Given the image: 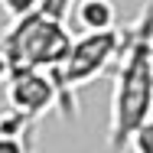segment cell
Wrapping results in <instances>:
<instances>
[{
	"mask_svg": "<svg viewBox=\"0 0 153 153\" xmlns=\"http://www.w3.org/2000/svg\"><path fill=\"white\" fill-rule=\"evenodd\" d=\"M153 117V0L143 7L137 23L127 30L121 65L114 75L108 147L121 153L130 147L137 130Z\"/></svg>",
	"mask_w": 153,
	"mask_h": 153,
	"instance_id": "cell-1",
	"label": "cell"
},
{
	"mask_svg": "<svg viewBox=\"0 0 153 153\" xmlns=\"http://www.w3.org/2000/svg\"><path fill=\"white\" fill-rule=\"evenodd\" d=\"M75 0H33L30 10L13 16V23L0 36V59L7 72H46L56 75L75 36L68 33V16Z\"/></svg>",
	"mask_w": 153,
	"mask_h": 153,
	"instance_id": "cell-2",
	"label": "cell"
},
{
	"mask_svg": "<svg viewBox=\"0 0 153 153\" xmlns=\"http://www.w3.org/2000/svg\"><path fill=\"white\" fill-rule=\"evenodd\" d=\"M124 42H127V30H108V33H82L72 42V52L59 72L52 75L56 91H59V108L65 117L75 114V91L82 85H88L98 78L111 62L121 59Z\"/></svg>",
	"mask_w": 153,
	"mask_h": 153,
	"instance_id": "cell-3",
	"label": "cell"
},
{
	"mask_svg": "<svg viewBox=\"0 0 153 153\" xmlns=\"http://www.w3.org/2000/svg\"><path fill=\"white\" fill-rule=\"evenodd\" d=\"M7 104L23 124H36L49 108H59V91L46 72H7Z\"/></svg>",
	"mask_w": 153,
	"mask_h": 153,
	"instance_id": "cell-4",
	"label": "cell"
},
{
	"mask_svg": "<svg viewBox=\"0 0 153 153\" xmlns=\"http://www.w3.org/2000/svg\"><path fill=\"white\" fill-rule=\"evenodd\" d=\"M72 16H75V23L85 33L117 30V7H114V0H75Z\"/></svg>",
	"mask_w": 153,
	"mask_h": 153,
	"instance_id": "cell-5",
	"label": "cell"
},
{
	"mask_svg": "<svg viewBox=\"0 0 153 153\" xmlns=\"http://www.w3.org/2000/svg\"><path fill=\"white\" fill-rule=\"evenodd\" d=\"M130 150L134 153H153V117L137 130V137L130 140Z\"/></svg>",
	"mask_w": 153,
	"mask_h": 153,
	"instance_id": "cell-6",
	"label": "cell"
},
{
	"mask_svg": "<svg viewBox=\"0 0 153 153\" xmlns=\"http://www.w3.org/2000/svg\"><path fill=\"white\" fill-rule=\"evenodd\" d=\"M0 153H30L23 134H0Z\"/></svg>",
	"mask_w": 153,
	"mask_h": 153,
	"instance_id": "cell-7",
	"label": "cell"
},
{
	"mask_svg": "<svg viewBox=\"0 0 153 153\" xmlns=\"http://www.w3.org/2000/svg\"><path fill=\"white\" fill-rule=\"evenodd\" d=\"M0 3H3V7H7L13 16H20L23 10H30V7H33V0H0Z\"/></svg>",
	"mask_w": 153,
	"mask_h": 153,
	"instance_id": "cell-8",
	"label": "cell"
},
{
	"mask_svg": "<svg viewBox=\"0 0 153 153\" xmlns=\"http://www.w3.org/2000/svg\"><path fill=\"white\" fill-rule=\"evenodd\" d=\"M0 82H7V62L0 59Z\"/></svg>",
	"mask_w": 153,
	"mask_h": 153,
	"instance_id": "cell-9",
	"label": "cell"
}]
</instances>
